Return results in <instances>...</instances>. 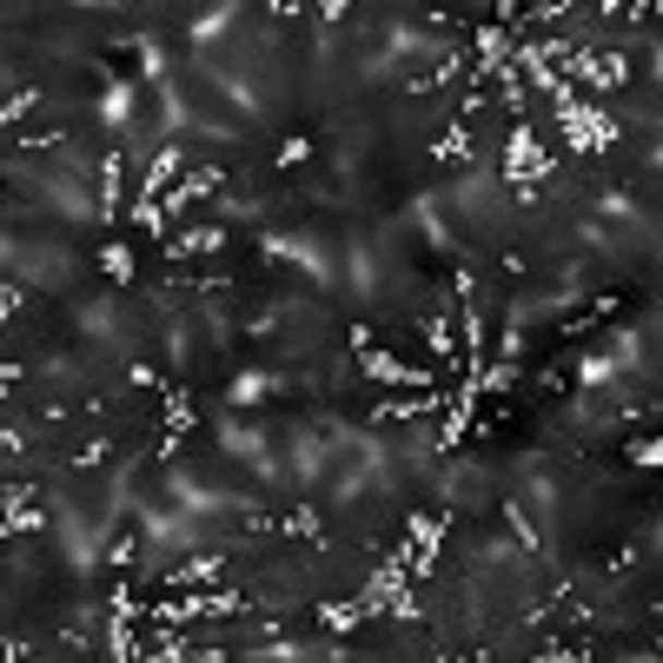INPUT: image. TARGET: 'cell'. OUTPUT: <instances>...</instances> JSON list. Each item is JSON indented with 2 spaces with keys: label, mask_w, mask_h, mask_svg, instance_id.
Returning <instances> with one entry per match:
<instances>
[{
  "label": "cell",
  "mask_w": 663,
  "mask_h": 663,
  "mask_svg": "<svg viewBox=\"0 0 663 663\" xmlns=\"http://www.w3.org/2000/svg\"><path fill=\"white\" fill-rule=\"evenodd\" d=\"M630 465H643V471H663V438H637V445H630Z\"/></svg>",
  "instance_id": "6da1fadb"
}]
</instances>
